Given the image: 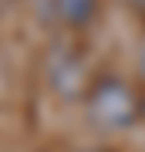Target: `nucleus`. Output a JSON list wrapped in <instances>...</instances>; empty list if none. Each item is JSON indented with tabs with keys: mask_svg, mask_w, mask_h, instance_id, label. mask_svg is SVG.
<instances>
[{
	"mask_svg": "<svg viewBox=\"0 0 145 152\" xmlns=\"http://www.w3.org/2000/svg\"><path fill=\"white\" fill-rule=\"evenodd\" d=\"M91 112L98 122L105 125H128L135 115V95L125 88L122 81H101L91 91Z\"/></svg>",
	"mask_w": 145,
	"mask_h": 152,
	"instance_id": "f257e3e1",
	"label": "nucleus"
},
{
	"mask_svg": "<svg viewBox=\"0 0 145 152\" xmlns=\"http://www.w3.org/2000/svg\"><path fill=\"white\" fill-rule=\"evenodd\" d=\"M54 7L68 24H85L95 14V0H54Z\"/></svg>",
	"mask_w": 145,
	"mask_h": 152,
	"instance_id": "f03ea898",
	"label": "nucleus"
},
{
	"mask_svg": "<svg viewBox=\"0 0 145 152\" xmlns=\"http://www.w3.org/2000/svg\"><path fill=\"white\" fill-rule=\"evenodd\" d=\"M142 75H145V54H142Z\"/></svg>",
	"mask_w": 145,
	"mask_h": 152,
	"instance_id": "7ed1b4c3",
	"label": "nucleus"
}]
</instances>
